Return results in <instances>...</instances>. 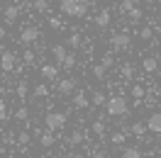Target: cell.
Masks as SVG:
<instances>
[{
	"label": "cell",
	"mask_w": 161,
	"mask_h": 158,
	"mask_svg": "<svg viewBox=\"0 0 161 158\" xmlns=\"http://www.w3.org/2000/svg\"><path fill=\"white\" fill-rule=\"evenodd\" d=\"M105 107H108V114L110 117H125L130 107H127V100L122 97V95H110V97L105 100Z\"/></svg>",
	"instance_id": "cell-1"
},
{
	"label": "cell",
	"mask_w": 161,
	"mask_h": 158,
	"mask_svg": "<svg viewBox=\"0 0 161 158\" xmlns=\"http://www.w3.org/2000/svg\"><path fill=\"white\" fill-rule=\"evenodd\" d=\"M59 3H61V12L69 15V17H83L88 10L86 0H59Z\"/></svg>",
	"instance_id": "cell-2"
},
{
	"label": "cell",
	"mask_w": 161,
	"mask_h": 158,
	"mask_svg": "<svg viewBox=\"0 0 161 158\" xmlns=\"http://www.w3.org/2000/svg\"><path fill=\"white\" fill-rule=\"evenodd\" d=\"M44 124H47V131H61L66 127V114L64 112H49L44 117Z\"/></svg>",
	"instance_id": "cell-3"
},
{
	"label": "cell",
	"mask_w": 161,
	"mask_h": 158,
	"mask_svg": "<svg viewBox=\"0 0 161 158\" xmlns=\"http://www.w3.org/2000/svg\"><path fill=\"white\" fill-rule=\"evenodd\" d=\"M130 44H132V39H130L127 32H117V34L112 37V49H115V51H127V49H130Z\"/></svg>",
	"instance_id": "cell-4"
},
{
	"label": "cell",
	"mask_w": 161,
	"mask_h": 158,
	"mask_svg": "<svg viewBox=\"0 0 161 158\" xmlns=\"http://www.w3.org/2000/svg\"><path fill=\"white\" fill-rule=\"evenodd\" d=\"M42 32L37 29V27H25V29L20 32V44H34V41L39 39Z\"/></svg>",
	"instance_id": "cell-5"
},
{
	"label": "cell",
	"mask_w": 161,
	"mask_h": 158,
	"mask_svg": "<svg viewBox=\"0 0 161 158\" xmlns=\"http://www.w3.org/2000/svg\"><path fill=\"white\" fill-rule=\"evenodd\" d=\"M15 63H17V56H15L12 51H3V54H0V66H3L5 73L15 71Z\"/></svg>",
	"instance_id": "cell-6"
},
{
	"label": "cell",
	"mask_w": 161,
	"mask_h": 158,
	"mask_svg": "<svg viewBox=\"0 0 161 158\" xmlns=\"http://www.w3.org/2000/svg\"><path fill=\"white\" fill-rule=\"evenodd\" d=\"M144 127H147V131H151V134H161V114L159 112H151Z\"/></svg>",
	"instance_id": "cell-7"
},
{
	"label": "cell",
	"mask_w": 161,
	"mask_h": 158,
	"mask_svg": "<svg viewBox=\"0 0 161 158\" xmlns=\"http://www.w3.org/2000/svg\"><path fill=\"white\" fill-rule=\"evenodd\" d=\"M59 92L61 95H73V90H76V78H64V80H59Z\"/></svg>",
	"instance_id": "cell-8"
},
{
	"label": "cell",
	"mask_w": 161,
	"mask_h": 158,
	"mask_svg": "<svg viewBox=\"0 0 161 158\" xmlns=\"http://www.w3.org/2000/svg\"><path fill=\"white\" fill-rule=\"evenodd\" d=\"M142 68L147 71V73H156V68H159V59H156V56H147V59L142 61Z\"/></svg>",
	"instance_id": "cell-9"
},
{
	"label": "cell",
	"mask_w": 161,
	"mask_h": 158,
	"mask_svg": "<svg viewBox=\"0 0 161 158\" xmlns=\"http://www.w3.org/2000/svg\"><path fill=\"white\" fill-rule=\"evenodd\" d=\"M110 10H100L98 12V15H95V24H98V27H100V29H105V27H108V24H110Z\"/></svg>",
	"instance_id": "cell-10"
},
{
	"label": "cell",
	"mask_w": 161,
	"mask_h": 158,
	"mask_svg": "<svg viewBox=\"0 0 161 158\" xmlns=\"http://www.w3.org/2000/svg\"><path fill=\"white\" fill-rule=\"evenodd\" d=\"M51 54H54V59H56V63H64V59L69 56V51H66V46H61V44H54V46H51Z\"/></svg>",
	"instance_id": "cell-11"
},
{
	"label": "cell",
	"mask_w": 161,
	"mask_h": 158,
	"mask_svg": "<svg viewBox=\"0 0 161 158\" xmlns=\"http://www.w3.org/2000/svg\"><path fill=\"white\" fill-rule=\"evenodd\" d=\"M20 17V8L17 5H10V8H5V22L8 24H12V22Z\"/></svg>",
	"instance_id": "cell-12"
},
{
	"label": "cell",
	"mask_w": 161,
	"mask_h": 158,
	"mask_svg": "<svg viewBox=\"0 0 161 158\" xmlns=\"http://www.w3.org/2000/svg\"><path fill=\"white\" fill-rule=\"evenodd\" d=\"M42 76L47 80H54V78H59V68L56 66H42Z\"/></svg>",
	"instance_id": "cell-13"
},
{
	"label": "cell",
	"mask_w": 161,
	"mask_h": 158,
	"mask_svg": "<svg viewBox=\"0 0 161 158\" xmlns=\"http://www.w3.org/2000/svg\"><path fill=\"white\" fill-rule=\"evenodd\" d=\"M54 141H56V136H54V134H51V131H44V134H39V144L42 146H54Z\"/></svg>",
	"instance_id": "cell-14"
},
{
	"label": "cell",
	"mask_w": 161,
	"mask_h": 158,
	"mask_svg": "<svg viewBox=\"0 0 161 158\" xmlns=\"http://www.w3.org/2000/svg\"><path fill=\"white\" fill-rule=\"evenodd\" d=\"M73 105H76V107H88V105H91V100L86 97V95H83V92H76V95H73Z\"/></svg>",
	"instance_id": "cell-15"
},
{
	"label": "cell",
	"mask_w": 161,
	"mask_h": 158,
	"mask_svg": "<svg viewBox=\"0 0 161 158\" xmlns=\"http://www.w3.org/2000/svg\"><path fill=\"white\" fill-rule=\"evenodd\" d=\"M130 131H132V136H144V134H147V127H144V122H134L130 127Z\"/></svg>",
	"instance_id": "cell-16"
},
{
	"label": "cell",
	"mask_w": 161,
	"mask_h": 158,
	"mask_svg": "<svg viewBox=\"0 0 161 158\" xmlns=\"http://www.w3.org/2000/svg\"><path fill=\"white\" fill-rule=\"evenodd\" d=\"M66 44H69L71 49H78V46H80V34H78V32H73V34H69V39H66Z\"/></svg>",
	"instance_id": "cell-17"
},
{
	"label": "cell",
	"mask_w": 161,
	"mask_h": 158,
	"mask_svg": "<svg viewBox=\"0 0 161 158\" xmlns=\"http://www.w3.org/2000/svg\"><path fill=\"white\" fill-rule=\"evenodd\" d=\"M69 144H71V146H78V144H83V134H80V131H71Z\"/></svg>",
	"instance_id": "cell-18"
},
{
	"label": "cell",
	"mask_w": 161,
	"mask_h": 158,
	"mask_svg": "<svg viewBox=\"0 0 161 158\" xmlns=\"http://www.w3.org/2000/svg\"><path fill=\"white\" fill-rule=\"evenodd\" d=\"M125 139H127V134H125V131H117V134H112V136H110V141L115 144V146H122Z\"/></svg>",
	"instance_id": "cell-19"
},
{
	"label": "cell",
	"mask_w": 161,
	"mask_h": 158,
	"mask_svg": "<svg viewBox=\"0 0 161 158\" xmlns=\"http://www.w3.org/2000/svg\"><path fill=\"white\" fill-rule=\"evenodd\" d=\"M122 158H142V151L139 148H125V151H122Z\"/></svg>",
	"instance_id": "cell-20"
},
{
	"label": "cell",
	"mask_w": 161,
	"mask_h": 158,
	"mask_svg": "<svg viewBox=\"0 0 161 158\" xmlns=\"http://www.w3.org/2000/svg\"><path fill=\"white\" fill-rule=\"evenodd\" d=\"M93 134H95V136H105V124H103V122H93Z\"/></svg>",
	"instance_id": "cell-21"
},
{
	"label": "cell",
	"mask_w": 161,
	"mask_h": 158,
	"mask_svg": "<svg viewBox=\"0 0 161 158\" xmlns=\"http://www.w3.org/2000/svg\"><path fill=\"white\" fill-rule=\"evenodd\" d=\"M132 95H134V100L139 102V100H144V95H147V90L142 88V85H134V88H132Z\"/></svg>",
	"instance_id": "cell-22"
},
{
	"label": "cell",
	"mask_w": 161,
	"mask_h": 158,
	"mask_svg": "<svg viewBox=\"0 0 161 158\" xmlns=\"http://www.w3.org/2000/svg\"><path fill=\"white\" fill-rule=\"evenodd\" d=\"M105 100H108V97H105L103 92H93V100H91V102L95 105V107H100V105H105Z\"/></svg>",
	"instance_id": "cell-23"
},
{
	"label": "cell",
	"mask_w": 161,
	"mask_h": 158,
	"mask_svg": "<svg viewBox=\"0 0 161 158\" xmlns=\"http://www.w3.org/2000/svg\"><path fill=\"white\" fill-rule=\"evenodd\" d=\"M132 8H137V5H134V0H122V3H120V12H125V15H127Z\"/></svg>",
	"instance_id": "cell-24"
},
{
	"label": "cell",
	"mask_w": 161,
	"mask_h": 158,
	"mask_svg": "<svg viewBox=\"0 0 161 158\" xmlns=\"http://www.w3.org/2000/svg\"><path fill=\"white\" fill-rule=\"evenodd\" d=\"M34 10L37 12H47L49 10V3H47V0H34Z\"/></svg>",
	"instance_id": "cell-25"
},
{
	"label": "cell",
	"mask_w": 161,
	"mask_h": 158,
	"mask_svg": "<svg viewBox=\"0 0 161 158\" xmlns=\"http://www.w3.org/2000/svg\"><path fill=\"white\" fill-rule=\"evenodd\" d=\"M132 76H134V66H132V63H125V66H122V78H132Z\"/></svg>",
	"instance_id": "cell-26"
},
{
	"label": "cell",
	"mask_w": 161,
	"mask_h": 158,
	"mask_svg": "<svg viewBox=\"0 0 161 158\" xmlns=\"http://www.w3.org/2000/svg\"><path fill=\"white\" fill-rule=\"evenodd\" d=\"M112 63H115V56H112V54H105V56H103V63H100V66H103L105 71H108V68L112 66Z\"/></svg>",
	"instance_id": "cell-27"
},
{
	"label": "cell",
	"mask_w": 161,
	"mask_h": 158,
	"mask_svg": "<svg viewBox=\"0 0 161 158\" xmlns=\"http://www.w3.org/2000/svg\"><path fill=\"white\" fill-rule=\"evenodd\" d=\"M34 95H37V97H47V95H49V88H47V85H37V88H34Z\"/></svg>",
	"instance_id": "cell-28"
},
{
	"label": "cell",
	"mask_w": 161,
	"mask_h": 158,
	"mask_svg": "<svg viewBox=\"0 0 161 158\" xmlns=\"http://www.w3.org/2000/svg\"><path fill=\"white\" fill-rule=\"evenodd\" d=\"M127 17H130L132 22H139V17H142V10H139V8H132V10L127 12Z\"/></svg>",
	"instance_id": "cell-29"
},
{
	"label": "cell",
	"mask_w": 161,
	"mask_h": 158,
	"mask_svg": "<svg viewBox=\"0 0 161 158\" xmlns=\"http://www.w3.org/2000/svg\"><path fill=\"white\" fill-rule=\"evenodd\" d=\"M151 37H154V29H151V27H144V29L139 32V39H144V41H149Z\"/></svg>",
	"instance_id": "cell-30"
},
{
	"label": "cell",
	"mask_w": 161,
	"mask_h": 158,
	"mask_svg": "<svg viewBox=\"0 0 161 158\" xmlns=\"http://www.w3.org/2000/svg\"><path fill=\"white\" fill-rule=\"evenodd\" d=\"M61 66H64V68H73V66H76V56H73V54H69V56L64 59V63H61Z\"/></svg>",
	"instance_id": "cell-31"
},
{
	"label": "cell",
	"mask_w": 161,
	"mask_h": 158,
	"mask_svg": "<svg viewBox=\"0 0 161 158\" xmlns=\"http://www.w3.org/2000/svg\"><path fill=\"white\" fill-rule=\"evenodd\" d=\"M15 117L20 119V122H25V119L30 117V109H27V107H20V109H17V112H15Z\"/></svg>",
	"instance_id": "cell-32"
},
{
	"label": "cell",
	"mask_w": 161,
	"mask_h": 158,
	"mask_svg": "<svg viewBox=\"0 0 161 158\" xmlns=\"http://www.w3.org/2000/svg\"><path fill=\"white\" fill-rule=\"evenodd\" d=\"M8 119V105H5V100L0 97V122H5Z\"/></svg>",
	"instance_id": "cell-33"
},
{
	"label": "cell",
	"mask_w": 161,
	"mask_h": 158,
	"mask_svg": "<svg viewBox=\"0 0 161 158\" xmlns=\"http://www.w3.org/2000/svg\"><path fill=\"white\" fill-rule=\"evenodd\" d=\"M105 73H108V71L103 68L100 63H98V66H93V76H95V78H105Z\"/></svg>",
	"instance_id": "cell-34"
},
{
	"label": "cell",
	"mask_w": 161,
	"mask_h": 158,
	"mask_svg": "<svg viewBox=\"0 0 161 158\" xmlns=\"http://www.w3.org/2000/svg\"><path fill=\"white\" fill-rule=\"evenodd\" d=\"M15 92H17V97H22V100H25V97H27V83H20Z\"/></svg>",
	"instance_id": "cell-35"
},
{
	"label": "cell",
	"mask_w": 161,
	"mask_h": 158,
	"mask_svg": "<svg viewBox=\"0 0 161 158\" xmlns=\"http://www.w3.org/2000/svg\"><path fill=\"white\" fill-rule=\"evenodd\" d=\"M30 134H27V131H22V134H20V136H17V144H20V146H27V144H30Z\"/></svg>",
	"instance_id": "cell-36"
},
{
	"label": "cell",
	"mask_w": 161,
	"mask_h": 158,
	"mask_svg": "<svg viewBox=\"0 0 161 158\" xmlns=\"http://www.w3.org/2000/svg\"><path fill=\"white\" fill-rule=\"evenodd\" d=\"M61 24H64V22H61L59 17H49V27L51 29H61Z\"/></svg>",
	"instance_id": "cell-37"
},
{
	"label": "cell",
	"mask_w": 161,
	"mask_h": 158,
	"mask_svg": "<svg viewBox=\"0 0 161 158\" xmlns=\"http://www.w3.org/2000/svg\"><path fill=\"white\" fill-rule=\"evenodd\" d=\"M22 56H25V61H27V63H32V61H34V51H25Z\"/></svg>",
	"instance_id": "cell-38"
},
{
	"label": "cell",
	"mask_w": 161,
	"mask_h": 158,
	"mask_svg": "<svg viewBox=\"0 0 161 158\" xmlns=\"http://www.w3.org/2000/svg\"><path fill=\"white\" fill-rule=\"evenodd\" d=\"M91 158H105V153H103V151H93Z\"/></svg>",
	"instance_id": "cell-39"
},
{
	"label": "cell",
	"mask_w": 161,
	"mask_h": 158,
	"mask_svg": "<svg viewBox=\"0 0 161 158\" xmlns=\"http://www.w3.org/2000/svg\"><path fill=\"white\" fill-rule=\"evenodd\" d=\"M56 158H76L73 153H64V156H56Z\"/></svg>",
	"instance_id": "cell-40"
},
{
	"label": "cell",
	"mask_w": 161,
	"mask_h": 158,
	"mask_svg": "<svg viewBox=\"0 0 161 158\" xmlns=\"http://www.w3.org/2000/svg\"><path fill=\"white\" fill-rule=\"evenodd\" d=\"M5 39V29H3V24H0V41Z\"/></svg>",
	"instance_id": "cell-41"
},
{
	"label": "cell",
	"mask_w": 161,
	"mask_h": 158,
	"mask_svg": "<svg viewBox=\"0 0 161 158\" xmlns=\"http://www.w3.org/2000/svg\"><path fill=\"white\" fill-rule=\"evenodd\" d=\"M8 158H22V156H8Z\"/></svg>",
	"instance_id": "cell-42"
},
{
	"label": "cell",
	"mask_w": 161,
	"mask_h": 158,
	"mask_svg": "<svg viewBox=\"0 0 161 158\" xmlns=\"http://www.w3.org/2000/svg\"><path fill=\"white\" fill-rule=\"evenodd\" d=\"M154 3H156V0H154Z\"/></svg>",
	"instance_id": "cell-43"
}]
</instances>
